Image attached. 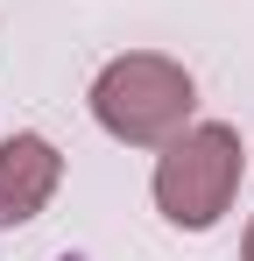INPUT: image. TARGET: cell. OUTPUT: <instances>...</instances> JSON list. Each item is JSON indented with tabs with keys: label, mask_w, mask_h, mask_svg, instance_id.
Segmentation results:
<instances>
[{
	"label": "cell",
	"mask_w": 254,
	"mask_h": 261,
	"mask_svg": "<svg viewBox=\"0 0 254 261\" xmlns=\"http://www.w3.org/2000/svg\"><path fill=\"white\" fill-rule=\"evenodd\" d=\"M247 261H254V226H247Z\"/></svg>",
	"instance_id": "277c9868"
},
{
	"label": "cell",
	"mask_w": 254,
	"mask_h": 261,
	"mask_svg": "<svg viewBox=\"0 0 254 261\" xmlns=\"http://www.w3.org/2000/svg\"><path fill=\"white\" fill-rule=\"evenodd\" d=\"M198 106V85L184 64H169L156 49H134V57H113L92 85V113L113 141H134V148H156L169 134H184Z\"/></svg>",
	"instance_id": "6da1fadb"
},
{
	"label": "cell",
	"mask_w": 254,
	"mask_h": 261,
	"mask_svg": "<svg viewBox=\"0 0 254 261\" xmlns=\"http://www.w3.org/2000/svg\"><path fill=\"white\" fill-rule=\"evenodd\" d=\"M240 170H247V155H240V134L233 127L205 120V127L169 134L163 163H156V205H163V219L184 226V233L219 226V212L240 191Z\"/></svg>",
	"instance_id": "7a4b0ae2"
},
{
	"label": "cell",
	"mask_w": 254,
	"mask_h": 261,
	"mask_svg": "<svg viewBox=\"0 0 254 261\" xmlns=\"http://www.w3.org/2000/svg\"><path fill=\"white\" fill-rule=\"evenodd\" d=\"M57 176H64L57 141H42V134H7V141H0V226H29V219L49 205Z\"/></svg>",
	"instance_id": "3957f363"
}]
</instances>
